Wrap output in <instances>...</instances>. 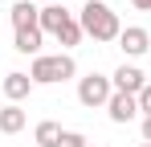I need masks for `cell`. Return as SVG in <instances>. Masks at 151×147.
<instances>
[{
    "instance_id": "5b68a950",
    "label": "cell",
    "mask_w": 151,
    "mask_h": 147,
    "mask_svg": "<svg viewBox=\"0 0 151 147\" xmlns=\"http://www.w3.org/2000/svg\"><path fill=\"white\" fill-rule=\"evenodd\" d=\"M119 49H123L127 57H143L151 49V33L143 29V24H127L123 33H119Z\"/></svg>"
},
{
    "instance_id": "7c38bea8",
    "label": "cell",
    "mask_w": 151,
    "mask_h": 147,
    "mask_svg": "<svg viewBox=\"0 0 151 147\" xmlns=\"http://www.w3.org/2000/svg\"><path fill=\"white\" fill-rule=\"evenodd\" d=\"M61 135H65V131H61L53 119H41L37 127H33V139H37V147H61Z\"/></svg>"
},
{
    "instance_id": "9a60e30c",
    "label": "cell",
    "mask_w": 151,
    "mask_h": 147,
    "mask_svg": "<svg viewBox=\"0 0 151 147\" xmlns=\"http://www.w3.org/2000/svg\"><path fill=\"white\" fill-rule=\"evenodd\" d=\"M139 115H143V119L151 115V82L143 86V90H139Z\"/></svg>"
},
{
    "instance_id": "5bb4252c",
    "label": "cell",
    "mask_w": 151,
    "mask_h": 147,
    "mask_svg": "<svg viewBox=\"0 0 151 147\" xmlns=\"http://www.w3.org/2000/svg\"><path fill=\"white\" fill-rule=\"evenodd\" d=\"M61 147H90V143H86L82 131H65V135H61Z\"/></svg>"
},
{
    "instance_id": "8992f818",
    "label": "cell",
    "mask_w": 151,
    "mask_h": 147,
    "mask_svg": "<svg viewBox=\"0 0 151 147\" xmlns=\"http://www.w3.org/2000/svg\"><path fill=\"white\" fill-rule=\"evenodd\" d=\"M106 115H110V122H131V119H139V98L135 94H110V102H106Z\"/></svg>"
},
{
    "instance_id": "ac0fdd59",
    "label": "cell",
    "mask_w": 151,
    "mask_h": 147,
    "mask_svg": "<svg viewBox=\"0 0 151 147\" xmlns=\"http://www.w3.org/2000/svg\"><path fill=\"white\" fill-rule=\"evenodd\" d=\"M53 4H65V0H53Z\"/></svg>"
},
{
    "instance_id": "277c9868",
    "label": "cell",
    "mask_w": 151,
    "mask_h": 147,
    "mask_svg": "<svg viewBox=\"0 0 151 147\" xmlns=\"http://www.w3.org/2000/svg\"><path fill=\"white\" fill-rule=\"evenodd\" d=\"M110 82H114V90H119V94H135L139 98V90H143V86H147V74L139 70V66H119V70L110 74Z\"/></svg>"
},
{
    "instance_id": "4fadbf2b",
    "label": "cell",
    "mask_w": 151,
    "mask_h": 147,
    "mask_svg": "<svg viewBox=\"0 0 151 147\" xmlns=\"http://www.w3.org/2000/svg\"><path fill=\"white\" fill-rule=\"evenodd\" d=\"M53 37H57V45H61V49H74V45H82V37H86V33H82L78 17H70V21H65L57 33H53Z\"/></svg>"
},
{
    "instance_id": "30bf717a",
    "label": "cell",
    "mask_w": 151,
    "mask_h": 147,
    "mask_svg": "<svg viewBox=\"0 0 151 147\" xmlns=\"http://www.w3.org/2000/svg\"><path fill=\"white\" fill-rule=\"evenodd\" d=\"M41 37H45V33H41V29H17V37H12V49H17V53H33V57H41Z\"/></svg>"
},
{
    "instance_id": "52a82bcc",
    "label": "cell",
    "mask_w": 151,
    "mask_h": 147,
    "mask_svg": "<svg viewBox=\"0 0 151 147\" xmlns=\"http://www.w3.org/2000/svg\"><path fill=\"white\" fill-rule=\"evenodd\" d=\"M8 17H12V29H41V8L33 0H17L8 8Z\"/></svg>"
},
{
    "instance_id": "8fae6325",
    "label": "cell",
    "mask_w": 151,
    "mask_h": 147,
    "mask_svg": "<svg viewBox=\"0 0 151 147\" xmlns=\"http://www.w3.org/2000/svg\"><path fill=\"white\" fill-rule=\"evenodd\" d=\"M70 17H74V12H65V4H45V8H41V33H49V37H53Z\"/></svg>"
},
{
    "instance_id": "ba28073f",
    "label": "cell",
    "mask_w": 151,
    "mask_h": 147,
    "mask_svg": "<svg viewBox=\"0 0 151 147\" xmlns=\"http://www.w3.org/2000/svg\"><path fill=\"white\" fill-rule=\"evenodd\" d=\"M0 86H4V98H8V102H21V98L33 94V78H29V74H21V70L4 74V82H0Z\"/></svg>"
},
{
    "instance_id": "d6986e66",
    "label": "cell",
    "mask_w": 151,
    "mask_h": 147,
    "mask_svg": "<svg viewBox=\"0 0 151 147\" xmlns=\"http://www.w3.org/2000/svg\"><path fill=\"white\" fill-rule=\"evenodd\" d=\"M139 147H151V143H139Z\"/></svg>"
},
{
    "instance_id": "ffe728a7",
    "label": "cell",
    "mask_w": 151,
    "mask_h": 147,
    "mask_svg": "<svg viewBox=\"0 0 151 147\" xmlns=\"http://www.w3.org/2000/svg\"><path fill=\"white\" fill-rule=\"evenodd\" d=\"M90 147H94V143H90Z\"/></svg>"
},
{
    "instance_id": "3957f363",
    "label": "cell",
    "mask_w": 151,
    "mask_h": 147,
    "mask_svg": "<svg viewBox=\"0 0 151 147\" xmlns=\"http://www.w3.org/2000/svg\"><path fill=\"white\" fill-rule=\"evenodd\" d=\"M110 94H114V82L106 78V74H86L82 82H78V102L82 106H106L110 102Z\"/></svg>"
},
{
    "instance_id": "e0dca14e",
    "label": "cell",
    "mask_w": 151,
    "mask_h": 147,
    "mask_svg": "<svg viewBox=\"0 0 151 147\" xmlns=\"http://www.w3.org/2000/svg\"><path fill=\"white\" fill-rule=\"evenodd\" d=\"M131 4H135L139 12H151V0H131Z\"/></svg>"
},
{
    "instance_id": "9c48e42d",
    "label": "cell",
    "mask_w": 151,
    "mask_h": 147,
    "mask_svg": "<svg viewBox=\"0 0 151 147\" xmlns=\"http://www.w3.org/2000/svg\"><path fill=\"white\" fill-rule=\"evenodd\" d=\"M29 115L21 110V102H8V106H0V135H17V131H25Z\"/></svg>"
},
{
    "instance_id": "2e32d148",
    "label": "cell",
    "mask_w": 151,
    "mask_h": 147,
    "mask_svg": "<svg viewBox=\"0 0 151 147\" xmlns=\"http://www.w3.org/2000/svg\"><path fill=\"white\" fill-rule=\"evenodd\" d=\"M143 143H151V115L143 119Z\"/></svg>"
},
{
    "instance_id": "6da1fadb",
    "label": "cell",
    "mask_w": 151,
    "mask_h": 147,
    "mask_svg": "<svg viewBox=\"0 0 151 147\" xmlns=\"http://www.w3.org/2000/svg\"><path fill=\"white\" fill-rule=\"evenodd\" d=\"M78 24H82V33L94 37V41H119V33H123L119 12H114L106 0H86V8L78 12Z\"/></svg>"
},
{
    "instance_id": "7a4b0ae2",
    "label": "cell",
    "mask_w": 151,
    "mask_h": 147,
    "mask_svg": "<svg viewBox=\"0 0 151 147\" xmlns=\"http://www.w3.org/2000/svg\"><path fill=\"white\" fill-rule=\"evenodd\" d=\"M74 74H78V66H74L70 53H41V57H33V66H29L33 86H57V82H70Z\"/></svg>"
}]
</instances>
